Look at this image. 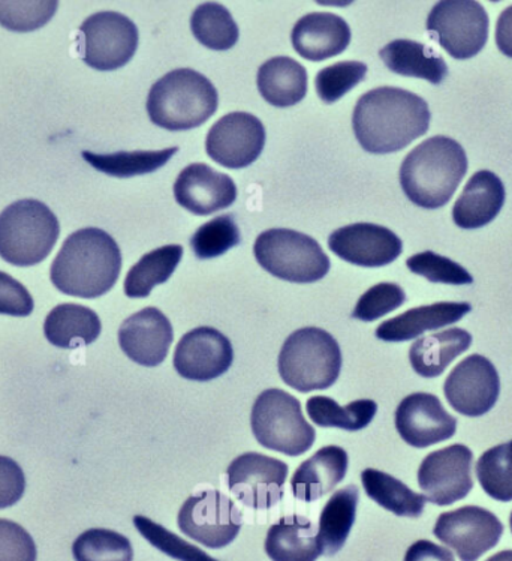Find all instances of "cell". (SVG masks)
Here are the masks:
<instances>
[{
	"instance_id": "6da1fadb",
	"label": "cell",
	"mask_w": 512,
	"mask_h": 561,
	"mask_svg": "<svg viewBox=\"0 0 512 561\" xmlns=\"http://www.w3.org/2000/svg\"><path fill=\"white\" fill-rule=\"evenodd\" d=\"M429 105L400 88H377L360 98L352 126L361 148L375 156L398 152L429 131Z\"/></svg>"
},
{
	"instance_id": "7a4b0ae2",
	"label": "cell",
	"mask_w": 512,
	"mask_h": 561,
	"mask_svg": "<svg viewBox=\"0 0 512 561\" xmlns=\"http://www.w3.org/2000/svg\"><path fill=\"white\" fill-rule=\"evenodd\" d=\"M121 252L107 231L88 227L68 236L51 264L53 286L74 298L96 299L119 279Z\"/></svg>"
},
{
	"instance_id": "3957f363",
	"label": "cell",
	"mask_w": 512,
	"mask_h": 561,
	"mask_svg": "<svg viewBox=\"0 0 512 561\" xmlns=\"http://www.w3.org/2000/svg\"><path fill=\"white\" fill-rule=\"evenodd\" d=\"M465 149L453 138L437 136L418 145L400 167V185L414 205L439 209L453 198L466 176Z\"/></svg>"
},
{
	"instance_id": "277c9868",
	"label": "cell",
	"mask_w": 512,
	"mask_h": 561,
	"mask_svg": "<svg viewBox=\"0 0 512 561\" xmlns=\"http://www.w3.org/2000/svg\"><path fill=\"white\" fill-rule=\"evenodd\" d=\"M217 88L206 76L189 68L174 69L150 89V121L168 131H188L205 125L217 113Z\"/></svg>"
},
{
	"instance_id": "5b68a950",
	"label": "cell",
	"mask_w": 512,
	"mask_h": 561,
	"mask_svg": "<svg viewBox=\"0 0 512 561\" xmlns=\"http://www.w3.org/2000/svg\"><path fill=\"white\" fill-rule=\"evenodd\" d=\"M278 367L284 383L299 392L328 389L341 371L339 344L324 329H299L284 341Z\"/></svg>"
},
{
	"instance_id": "8992f818",
	"label": "cell",
	"mask_w": 512,
	"mask_h": 561,
	"mask_svg": "<svg viewBox=\"0 0 512 561\" xmlns=\"http://www.w3.org/2000/svg\"><path fill=\"white\" fill-rule=\"evenodd\" d=\"M59 219L34 198L19 201L0 214V257L12 266L44 262L59 239Z\"/></svg>"
},
{
	"instance_id": "52a82bcc",
	"label": "cell",
	"mask_w": 512,
	"mask_h": 561,
	"mask_svg": "<svg viewBox=\"0 0 512 561\" xmlns=\"http://www.w3.org/2000/svg\"><path fill=\"white\" fill-rule=\"evenodd\" d=\"M252 433L259 445L288 457L306 454L316 433L304 419L302 404L280 389L264 390L251 414Z\"/></svg>"
},
{
	"instance_id": "ba28073f",
	"label": "cell",
	"mask_w": 512,
	"mask_h": 561,
	"mask_svg": "<svg viewBox=\"0 0 512 561\" xmlns=\"http://www.w3.org/2000/svg\"><path fill=\"white\" fill-rule=\"evenodd\" d=\"M256 262L276 278L311 284L330 272L331 263L311 236L290 229L264 231L255 241Z\"/></svg>"
},
{
	"instance_id": "9c48e42d",
	"label": "cell",
	"mask_w": 512,
	"mask_h": 561,
	"mask_svg": "<svg viewBox=\"0 0 512 561\" xmlns=\"http://www.w3.org/2000/svg\"><path fill=\"white\" fill-rule=\"evenodd\" d=\"M489 15L475 0H442L430 11L427 31L454 59L477 56L489 39Z\"/></svg>"
},
{
	"instance_id": "30bf717a",
	"label": "cell",
	"mask_w": 512,
	"mask_h": 561,
	"mask_svg": "<svg viewBox=\"0 0 512 561\" xmlns=\"http://www.w3.org/2000/svg\"><path fill=\"white\" fill-rule=\"evenodd\" d=\"M83 60L96 71L125 67L136 55L138 30L124 14L101 11L85 19L80 27Z\"/></svg>"
},
{
	"instance_id": "8fae6325",
	"label": "cell",
	"mask_w": 512,
	"mask_h": 561,
	"mask_svg": "<svg viewBox=\"0 0 512 561\" xmlns=\"http://www.w3.org/2000/svg\"><path fill=\"white\" fill-rule=\"evenodd\" d=\"M178 528L195 542L211 550L225 548L237 538L243 516L233 500L221 491H202L183 503Z\"/></svg>"
},
{
	"instance_id": "7c38bea8",
	"label": "cell",
	"mask_w": 512,
	"mask_h": 561,
	"mask_svg": "<svg viewBox=\"0 0 512 561\" xmlns=\"http://www.w3.org/2000/svg\"><path fill=\"white\" fill-rule=\"evenodd\" d=\"M228 488L247 507L267 511L283 499L288 466L267 455H240L226 470Z\"/></svg>"
},
{
	"instance_id": "4fadbf2b",
	"label": "cell",
	"mask_w": 512,
	"mask_h": 561,
	"mask_svg": "<svg viewBox=\"0 0 512 561\" xmlns=\"http://www.w3.org/2000/svg\"><path fill=\"white\" fill-rule=\"evenodd\" d=\"M474 454L465 445H453L427 455L418 470V485L430 503L450 506L473 491Z\"/></svg>"
},
{
	"instance_id": "5bb4252c",
	"label": "cell",
	"mask_w": 512,
	"mask_h": 561,
	"mask_svg": "<svg viewBox=\"0 0 512 561\" xmlns=\"http://www.w3.org/2000/svg\"><path fill=\"white\" fill-rule=\"evenodd\" d=\"M498 516L478 506H466L439 516L433 535L462 561H477L502 538Z\"/></svg>"
},
{
	"instance_id": "9a60e30c",
	"label": "cell",
	"mask_w": 512,
	"mask_h": 561,
	"mask_svg": "<svg viewBox=\"0 0 512 561\" xmlns=\"http://www.w3.org/2000/svg\"><path fill=\"white\" fill-rule=\"evenodd\" d=\"M266 146V128L258 117L245 112L223 116L207 134L209 157L226 169H245L254 164Z\"/></svg>"
},
{
	"instance_id": "2e32d148",
	"label": "cell",
	"mask_w": 512,
	"mask_h": 561,
	"mask_svg": "<svg viewBox=\"0 0 512 561\" xmlns=\"http://www.w3.org/2000/svg\"><path fill=\"white\" fill-rule=\"evenodd\" d=\"M444 392L455 412L467 417L489 413L501 393V380L487 357H466L445 380Z\"/></svg>"
},
{
	"instance_id": "e0dca14e",
	"label": "cell",
	"mask_w": 512,
	"mask_h": 561,
	"mask_svg": "<svg viewBox=\"0 0 512 561\" xmlns=\"http://www.w3.org/2000/svg\"><path fill=\"white\" fill-rule=\"evenodd\" d=\"M234 362L230 340L218 329L202 327L186 333L174 352V368L186 380L210 381L221 377Z\"/></svg>"
},
{
	"instance_id": "ac0fdd59",
	"label": "cell",
	"mask_w": 512,
	"mask_h": 561,
	"mask_svg": "<svg viewBox=\"0 0 512 561\" xmlns=\"http://www.w3.org/2000/svg\"><path fill=\"white\" fill-rule=\"evenodd\" d=\"M328 247L337 257L361 267H382L400 257L404 242L387 227L359 222L333 231Z\"/></svg>"
},
{
	"instance_id": "d6986e66",
	"label": "cell",
	"mask_w": 512,
	"mask_h": 561,
	"mask_svg": "<svg viewBox=\"0 0 512 561\" xmlns=\"http://www.w3.org/2000/svg\"><path fill=\"white\" fill-rule=\"evenodd\" d=\"M396 428L409 446L424 449L453 437L457 419L432 393H412L397 407Z\"/></svg>"
},
{
	"instance_id": "ffe728a7",
	"label": "cell",
	"mask_w": 512,
	"mask_h": 561,
	"mask_svg": "<svg viewBox=\"0 0 512 561\" xmlns=\"http://www.w3.org/2000/svg\"><path fill=\"white\" fill-rule=\"evenodd\" d=\"M174 197L190 214L206 217L233 205L237 201V186L228 174L197 162L178 174Z\"/></svg>"
},
{
	"instance_id": "44dd1931",
	"label": "cell",
	"mask_w": 512,
	"mask_h": 561,
	"mask_svg": "<svg viewBox=\"0 0 512 561\" xmlns=\"http://www.w3.org/2000/svg\"><path fill=\"white\" fill-rule=\"evenodd\" d=\"M174 331L164 312L144 308L126 319L119 329V344L126 356L142 367H158L168 356Z\"/></svg>"
},
{
	"instance_id": "7402d4cb",
	"label": "cell",
	"mask_w": 512,
	"mask_h": 561,
	"mask_svg": "<svg viewBox=\"0 0 512 561\" xmlns=\"http://www.w3.org/2000/svg\"><path fill=\"white\" fill-rule=\"evenodd\" d=\"M291 41L302 58L323 62L347 50L351 43V30L339 15L312 12L295 23Z\"/></svg>"
},
{
	"instance_id": "603a6c76",
	"label": "cell",
	"mask_w": 512,
	"mask_h": 561,
	"mask_svg": "<svg viewBox=\"0 0 512 561\" xmlns=\"http://www.w3.org/2000/svg\"><path fill=\"white\" fill-rule=\"evenodd\" d=\"M505 203V186L489 170L475 173L453 207V219L465 230L481 229L498 217Z\"/></svg>"
},
{
	"instance_id": "cb8c5ba5",
	"label": "cell",
	"mask_w": 512,
	"mask_h": 561,
	"mask_svg": "<svg viewBox=\"0 0 512 561\" xmlns=\"http://www.w3.org/2000/svg\"><path fill=\"white\" fill-rule=\"evenodd\" d=\"M348 454L339 446H325L304 461L292 476L295 499L312 503L331 493L348 471Z\"/></svg>"
},
{
	"instance_id": "d4e9b609",
	"label": "cell",
	"mask_w": 512,
	"mask_h": 561,
	"mask_svg": "<svg viewBox=\"0 0 512 561\" xmlns=\"http://www.w3.org/2000/svg\"><path fill=\"white\" fill-rule=\"evenodd\" d=\"M470 311L473 307L466 302H438L414 308L392 320L384 321L376 329V339L387 343H404V341L418 339L427 331H437V329L457 323Z\"/></svg>"
},
{
	"instance_id": "484cf974",
	"label": "cell",
	"mask_w": 512,
	"mask_h": 561,
	"mask_svg": "<svg viewBox=\"0 0 512 561\" xmlns=\"http://www.w3.org/2000/svg\"><path fill=\"white\" fill-rule=\"evenodd\" d=\"M266 552L271 561H316L321 548L315 524L306 516H284L267 533Z\"/></svg>"
},
{
	"instance_id": "4316f807",
	"label": "cell",
	"mask_w": 512,
	"mask_h": 561,
	"mask_svg": "<svg viewBox=\"0 0 512 561\" xmlns=\"http://www.w3.org/2000/svg\"><path fill=\"white\" fill-rule=\"evenodd\" d=\"M103 324L91 308L77 304H62L53 308L44 321V335L59 348H79L100 339Z\"/></svg>"
},
{
	"instance_id": "83f0119b",
	"label": "cell",
	"mask_w": 512,
	"mask_h": 561,
	"mask_svg": "<svg viewBox=\"0 0 512 561\" xmlns=\"http://www.w3.org/2000/svg\"><path fill=\"white\" fill-rule=\"evenodd\" d=\"M307 71L302 64L288 58L268 59L258 69V91L274 107L287 108L299 104L307 93Z\"/></svg>"
},
{
	"instance_id": "f1b7e54d",
	"label": "cell",
	"mask_w": 512,
	"mask_h": 561,
	"mask_svg": "<svg viewBox=\"0 0 512 561\" xmlns=\"http://www.w3.org/2000/svg\"><path fill=\"white\" fill-rule=\"evenodd\" d=\"M382 62L394 75L441 84L449 77V65L432 48L410 39H396L380 51Z\"/></svg>"
},
{
	"instance_id": "f546056e",
	"label": "cell",
	"mask_w": 512,
	"mask_h": 561,
	"mask_svg": "<svg viewBox=\"0 0 512 561\" xmlns=\"http://www.w3.org/2000/svg\"><path fill=\"white\" fill-rule=\"evenodd\" d=\"M473 344V335L465 329L453 328L433 333L412 344L409 360L418 376L433 378L441 376L449 365L463 355Z\"/></svg>"
},
{
	"instance_id": "4dcf8cb0",
	"label": "cell",
	"mask_w": 512,
	"mask_h": 561,
	"mask_svg": "<svg viewBox=\"0 0 512 561\" xmlns=\"http://www.w3.org/2000/svg\"><path fill=\"white\" fill-rule=\"evenodd\" d=\"M359 500V486L348 485L333 494L325 504L318 527L321 554L336 556L344 548L356 523Z\"/></svg>"
},
{
	"instance_id": "1f68e13d",
	"label": "cell",
	"mask_w": 512,
	"mask_h": 561,
	"mask_svg": "<svg viewBox=\"0 0 512 561\" xmlns=\"http://www.w3.org/2000/svg\"><path fill=\"white\" fill-rule=\"evenodd\" d=\"M183 257L181 245L158 248L142 255L125 279V295L131 299L148 298L153 288L166 283Z\"/></svg>"
},
{
	"instance_id": "d6a6232c",
	"label": "cell",
	"mask_w": 512,
	"mask_h": 561,
	"mask_svg": "<svg viewBox=\"0 0 512 561\" xmlns=\"http://www.w3.org/2000/svg\"><path fill=\"white\" fill-rule=\"evenodd\" d=\"M361 482H363L365 494L394 515L418 518L424 512L426 495L414 493L409 486L393 478L392 474L381 470L365 469L361 473Z\"/></svg>"
},
{
	"instance_id": "836d02e7",
	"label": "cell",
	"mask_w": 512,
	"mask_h": 561,
	"mask_svg": "<svg viewBox=\"0 0 512 561\" xmlns=\"http://www.w3.org/2000/svg\"><path fill=\"white\" fill-rule=\"evenodd\" d=\"M178 152V148L162 150H137V152L101 153L84 150L81 156L97 170L113 178H133L162 169Z\"/></svg>"
},
{
	"instance_id": "e575fe53",
	"label": "cell",
	"mask_w": 512,
	"mask_h": 561,
	"mask_svg": "<svg viewBox=\"0 0 512 561\" xmlns=\"http://www.w3.org/2000/svg\"><path fill=\"white\" fill-rule=\"evenodd\" d=\"M309 417L321 428L360 431L376 416L377 404L372 400H357L340 407L333 398L313 397L306 404Z\"/></svg>"
},
{
	"instance_id": "d590c367",
	"label": "cell",
	"mask_w": 512,
	"mask_h": 561,
	"mask_svg": "<svg viewBox=\"0 0 512 561\" xmlns=\"http://www.w3.org/2000/svg\"><path fill=\"white\" fill-rule=\"evenodd\" d=\"M190 30L199 44L217 51L230 50L240 36L231 12L217 2L202 3L193 12Z\"/></svg>"
},
{
	"instance_id": "8d00e7d4",
	"label": "cell",
	"mask_w": 512,
	"mask_h": 561,
	"mask_svg": "<svg viewBox=\"0 0 512 561\" xmlns=\"http://www.w3.org/2000/svg\"><path fill=\"white\" fill-rule=\"evenodd\" d=\"M72 554L77 561H132L128 538L107 528H91L75 539Z\"/></svg>"
},
{
	"instance_id": "74e56055",
	"label": "cell",
	"mask_w": 512,
	"mask_h": 561,
	"mask_svg": "<svg viewBox=\"0 0 512 561\" xmlns=\"http://www.w3.org/2000/svg\"><path fill=\"white\" fill-rule=\"evenodd\" d=\"M477 478L482 490L498 502H512V440L481 455Z\"/></svg>"
},
{
	"instance_id": "f35d334b",
	"label": "cell",
	"mask_w": 512,
	"mask_h": 561,
	"mask_svg": "<svg viewBox=\"0 0 512 561\" xmlns=\"http://www.w3.org/2000/svg\"><path fill=\"white\" fill-rule=\"evenodd\" d=\"M240 243V229L233 215H221L206 222L190 239L194 254L199 260L221 257Z\"/></svg>"
},
{
	"instance_id": "ab89813d",
	"label": "cell",
	"mask_w": 512,
	"mask_h": 561,
	"mask_svg": "<svg viewBox=\"0 0 512 561\" xmlns=\"http://www.w3.org/2000/svg\"><path fill=\"white\" fill-rule=\"evenodd\" d=\"M133 526L140 531L142 538L171 559L178 561H219L207 552L199 550L195 545L186 542L185 539L178 538L174 533L166 530L161 524L146 518V516H133Z\"/></svg>"
},
{
	"instance_id": "60d3db41",
	"label": "cell",
	"mask_w": 512,
	"mask_h": 561,
	"mask_svg": "<svg viewBox=\"0 0 512 561\" xmlns=\"http://www.w3.org/2000/svg\"><path fill=\"white\" fill-rule=\"evenodd\" d=\"M368 75V65L361 62H339L321 69L315 79L316 92L325 104H335L347 95Z\"/></svg>"
},
{
	"instance_id": "b9f144b4",
	"label": "cell",
	"mask_w": 512,
	"mask_h": 561,
	"mask_svg": "<svg viewBox=\"0 0 512 561\" xmlns=\"http://www.w3.org/2000/svg\"><path fill=\"white\" fill-rule=\"evenodd\" d=\"M59 7L56 0L43 2H3L0 0V26L12 32H32L46 26Z\"/></svg>"
},
{
	"instance_id": "7bdbcfd3",
	"label": "cell",
	"mask_w": 512,
	"mask_h": 561,
	"mask_svg": "<svg viewBox=\"0 0 512 561\" xmlns=\"http://www.w3.org/2000/svg\"><path fill=\"white\" fill-rule=\"evenodd\" d=\"M406 266L412 274L424 276L426 279L434 284L466 286V284L474 283L473 275L465 267L433 251H424L412 255L406 262Z\"/></svg>"
},
{
	"instance_id": "ee69618b",
	"label": "cell",
	"mask_w": 512,
	"mask_h": 561,
	"mask_svg": "<svg viewBox=\"0 0 512 561\" xmlns=\"http://www.w3.org/2000/svg\"><path fill=\"white\" fill-rule=\"evenodd\" d=\"M406 302L404 288L393 283L376 284L369 288L357 302L356 310L352 312L353 319L365 321H375L381 317L396 311Z\"/></svg>"
},
{
	"instance_id": "f6af8a7d",
	"label": "cell",
	"mask_w": 512,
	"mask_h": 561,
	"mask_svg": "<svg viewBox=\"0 0 512 561\" xmlns=\"http://www.w3.org/2000/svg\"><path fill=\"white\" fill-rule=\"evenodd\" d=\"M35 540L20 524L0 519V561H36Z\"/></svg>"
},
{
	"instance_id": "bcb514c9",
	"label": "cell",
	"mask_w": 512,
	"mask_h": 561,
	"mask_svg": "<svg viewBox=\"0 0 512 561\" xmlns=\"http://www.w3.org/2000/svg\"><path fill=\"white\" fill-rule=\"evenodd\" d=\"M35 302L27 288L5 272H0V314L27 317L34 311Z\"/></svg>"
},
{
	"instance_id": "7dc6e473",
	"label": "cell",
	"mask_w": 512,
	"mask_h": 561,
	"mask_svg": "<svg viewBox=\"0 0 512 561\" xmlns=\"http://www.w3.org/2000/svg\"><path fill=\"white\" fill-rule=\"evenodd\" d=\"M26 491L22 467L8 457H0V510L14 506Z\"/></svg>"
},
{
	"instance_id": "c3c4849f",
	"label": "cell",
	"mask_w": 512,
	"mask_h": 561,
	"mask_svg": "<svg viewBox=\"0 0 512 561\" xmlns=\"http://www.w3.org/2000/svg\"><path fill=\"white\" fill-rule=\"evenodd\" d=\"M405 561H455L453 552L444 547L430 542V540H418L410 545L406 551Z\"/></svg>"
},
{
	"instance_id": "681fc988",
	"label": "cell",
	"mask_w": 512,
	"mask_h": 561,
	"mask_svg": "<svg viewBox=\"0 0 512 561\" xmlns=\"http://www.w3.org/2000/svg\"><path fill=\"white\" fill-rule=\"evenodd\" d=\"M496 44L502 55L512 59V7L507 8L499 15L498 24H496Z\"/></svg>"
},
{
	"instance_id": "f907efd6",
	"label": "cell",
	"mask_w": 512,
	"mask_h": 561,
	"mask_svg": "<svg viewBox=\"0 0 512 561\" xmlns=\"http://www.w3.org/2000/svg\"><path fill=\"white\" fill-rule=\"evenodd\" d=\"M487 561H512V551L498 552V554L490 557Z\"/></svg>"
},
{
	"instance_id": "816d5d0a",
	"label": "cell",
	"mask_w": 512,
	"mask_h": 561,
	"mask_svg": "<svg viewBox=\"0 0 512 561\" xmlns=\"http://www.w3.org/2000/svg\"><path fill=\"white\" fill-rule=\"evenodd\" d=\"M510 524H511V531H512V514H511V518H510Z\"/></svg>"
}]
</instances>
